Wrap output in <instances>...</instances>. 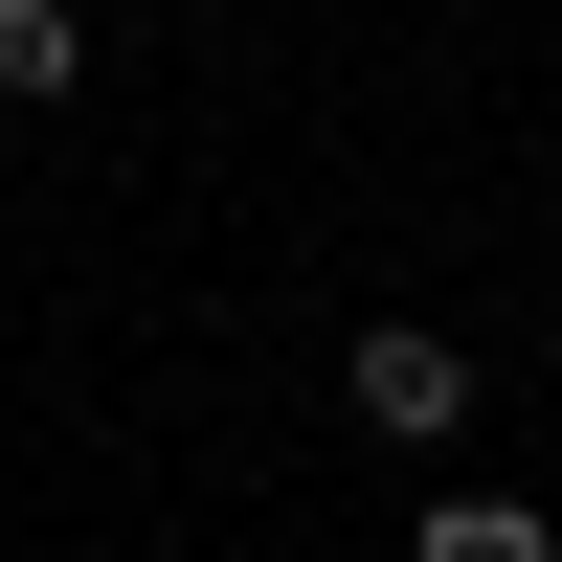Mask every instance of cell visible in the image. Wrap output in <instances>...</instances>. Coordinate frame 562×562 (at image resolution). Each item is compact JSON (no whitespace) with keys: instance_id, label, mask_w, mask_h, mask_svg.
<instances>
[{"instance_id":"obj_1","label":"cell","mask_w":562,"mask_h":562,"mask_svg":"<svg viewBox=\"0 0 562 562\" xmlns=\"http://www.w3.org/2000/svg\"><path fill=\"white\" fill-rule=\"evenodd\" d=\"M338 405H360L383 450H450V428H473V338H450V315H383V338L338 360Z\"/></svg>"},{"instance_id":"obj_2","label":"cell","mask_w":562,"mask_h":562,"mask_svg":"<svg viewBox=\"0 0 562 562\" xmlns=\"http://www.w3.org/2000/svg\"><path fill=\"white\" fill-rule=\"evenodd\" d=\"M405 562H562V518H540V495H428Z\"/></svg>"},{"instance_id":"obj_3","label":"cell","mask_w":562,"mask_h":562,"mask_svg":"<svg viewBox=\"0 0 562 562\" xmlns=\"http://www.w3.org/2000/svg\"><path fill=\"white\" fill-rule=\"evenodd\" d=\"M68 68H90V23H68V0H0V113H45Z\"/></svg>"}]
</instances>
